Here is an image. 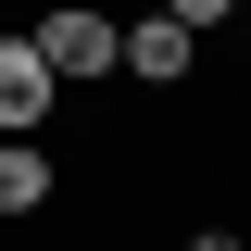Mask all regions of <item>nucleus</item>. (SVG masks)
I'll return each instance as SVG.
<instances>
[{"instance_id":"1","label":"nucleus","mask_w":251,"mask_h":251,"mask_svg":"<svg viewBox=\"0 0 251 251\" xmlns=\"http://www.w3.org/2000/svg\"><path fill=\"white\" fill-rule=\"evenodd\" d=\"M38 38V63H50V75H113L126 63V25H100L88 0H75V13H50V25H25Z\"/></svg>"},{"instance_id":"2","label":"nucleus","mask_w":251,"mask_h":251,"mask_svg":"<svg viewBox=\"0 0 251 251\" xmlns=\"http://www.w3.org/2000/svg\"><path fill=\"white\" fill-rule=\"evenodd\" d=\"M188 50H201V25H176V13H151V25H126V63L113 75H138V88H176Z\"/></svg>"},{"instance_id":"3","label":"nucleus","mask_w":251,"mask_h":251,"mask_svg":"<svg viewBox=\"0 0 251 251\" xmlns=\"http://www.w3.org/2000/svg\"><path fill=\"white\" fill-rule=\"evenodd\" d=\"M50 63H38V38H0V126H50Z\"/></svg>"},{"instance_id":"4","label":"nucleus","mask_w":251,"mask_h":251,"mask_svg":"<svg viewBox=\"0 0 251 251\" xmlns=\"http://www.w3.org/2000/svg\"><path fill=\"white\" fill-rule=\"evenodd\" d=\"M50 201V151L38 138H0V214H38Z\"/></svg>"},{"instance_id":"5","label":"nucleus","mask_w":251,"mask_h":251,"mask_svg":"<svg viewBox=\"0 0 251 251\" xmlns=\"http://www.w3.org/2000/svg\"><path fill=\"white\" fill-rule=\"evenodd\" d=\"M163 13H176V25H214V13H239V0H163Z\"/></svg>"},{"instance_id":"6","label":"nucleus","mask_w":251,"mask_h":251,"mask_svg":"<svg viewBox=\"0 0 251 251\" xmlns=\"http://www.w3.org/2000/svg\"><path fill=\"white\" fill-rule=\"evenodd\" d=\"M188 251H239V239H226V226H201V239H188Z\"/></svg>"}]
</instances>
